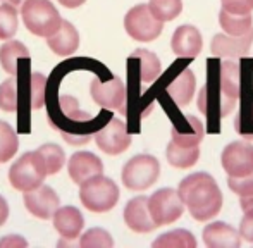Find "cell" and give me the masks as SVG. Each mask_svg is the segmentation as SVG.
<instances>
[{
	"mask_svg": "<svg viewBox=\"0 0 253 248\" xmlns=\"http://www.w3.org/2000/svg\"><path fill=\"white\" fill-rule=\"evenodd\" d=\"M124 222L131 231L140 233V235L157 229V224L150 214V207H148V197L140 195L127 202L124 207Z\"/></svg>",
	"mask_w": 253,
	"mask_h": 248,
	"instance_id": "cell-14",
	"label": "cell"
},
{
	"mask_svg": "<svg viewBox=\"0 0 253 248\" xmlns=\"http://www.w3.org/2000/svg\"><path fill=\"white\" fill-rule=\"evenodd\" d=\"M38 152H40L42 159H43L48 176L57 174V172L64 167V164H66V154H64V150L59 147V145L45 143V145H42V147L38 148Z\"/></svg>",
	"mask_w": 253,
	"mask_h": 248,
	"instance_id": "cell-30",
	"label": "cell"
},
{
	"mask_svg": "<svg viewBox=\"0 0 253 248\" xmlns=\"http://www.w3.org/2000/svg\"><path fill=\"white\" fill-rule=\"evenodd\" d=\"M7 217H9V205H7L5 198L0 197V226L5 224Z\"/></svg>",
	"mask_w": 253,
	"mask_h": 248,
	"instance_id": "cell-40",
	"label": "cell"
},
{
	"mask_svg": "<svg viewBox=\"0 0 253 248\" xmlns=\"http://www.w3.org/2000/svg\"><path fill=\"white\" fill-rule=\"evenodd\" d=\"M166 157L169 165L174 169H190L200 159V148L198 147H181L176 141H170L167 145Z\"/></svg>",
	"mask_w": 253,
	"mask_h": 248,
	"instance_id": "cell-24",
	"label": "cell"
},
{
	"mask_svg": "<svg viewBox=\"0 0 253 248\" xmlns=\"http://www.w3.org/2000/svg\"><path fill=\"white\" fill-rule=\"evenodd\" d=\"M195 88H197L195 74L191 73V69L184 67L166 84V93L176 104V107H186L193 100Z\"/></svg>",
	"mask_w": 253,
	"mask_h": 248,
	"instance_id": "cell-17",
	"label": "cell"
},
{
	"mask_svg": "<svg viewBox=\"0 0 253 248\" xmlns=\"http://www.w3.org/2000/svg\"><path fill=\"white\" fill-rule=\"evenodd\" d=\"M234 129L248 141H253V98H243L234 119Z\"/></svg>",
	"mask_w": 253,
	"mask_h": 248,
	"instance_id": "cell-28",
	"label": "cell"
},
{
	"mask_svg": "<svg viewBox=\"0 0 253 248\" xmlns=\"http://www.w3.org/2000/svg\"><path fill=\"white\" fill-rule=\"evenodd\" d=\"M219 24L227 35H234V37L247 35L253 30V14H233L220 9Z\"/></svg>",
	"mask_w": 253,
	"mask_h": 248,
	"instance_id": "cell-25",
	"label": "cell"
},
{
	"mask_svg": "<svg viewBox=\"0 0 253 248\" xmlns=\"http://www.w3.org/2000/svg\"><path fill=\"white\" fill-rule=\"evenodd\" d=\"M48 176L45 162L40 152H26L9 169V181L17 191H31L43 185V179Z\"/></svg>",
	"mask_w": 253,
	"mask_h": 248,
	"instance_id": "cell-4",
	"label": "cell"
},
{
	"mask_svg": "<svg viewBox=\"0 0 253 248\" xmlns=\"http://www.w3.org/2000/svg\"><path fill=\"white\" fill-rule=\"evenodd\" d=\"M252 43H253V30L248 31L247 35H240V37L219 33L213 37L212 43H210V52L217 59L245 57V55L250 54Z\"/></svg>",
	"mask_w": 253,
	"mask_h": 248,
	"instance_id": "cell-13",
	"label": "cell"
},
{
	"mask_svg": "<svg viewBox=\"0 0 253 248\" xmlns=\"http://www.w3.org/2000/svg\"><path fill=\"white\" fill-rule=\"evenodd\" d=\"M93 138L97 147L107 155H121L131 145V134L127 133L126 124L117 118L110 119L109 124L93 134Z\"/></svg>",
	"mask_w": 253,
	"mask_h": 248,
	"instance_id": "cell-11",
	"label": "cell"
},
{
	"mask_svg": "<svg viewBox=\"0 0 253 248\" xmlns=\"http://www.w3.org/2000/svg\"><path fill=\"white\" fill-rule=\"evenodd\" d=\"M124 30L134 41H153L160 37L164 23L157 19L148 3H140L124 16Z\"/></svg>",
	"mask_w": 253,
	"mask_h": 248,
	"instance_id": "cell-7",
	"label": "cell"
},
{
	"mask_svg": "<svg viewBox=\"0 0 253 248\" xmlns=\"http://www.w3.org/2000/svg\"><path fill=\"white\" fill-rule=\"evenodd\" d=\"M240 235L245 242L253 243V208L245 210L243 219L240 222Z\"/></svg>",
	"mask_w": 253,
	"mask_h": 248,
	"instance_id": "cell-38",
	"label": "cell"
},
{
	"mask_svg": "<svg viewBox=\"0 0 253 248\" xmlns=\"http://www.w3.org/2000/svg\"><path fill=\"white\" fill-rule=\"evenodd\" d=\"M45 90H47V78L40 73H31L28 81V98L33 111H38L45 105Z\"/></svg>",
	"mask_w": 253,
	"mask_h": 248,
	"instance_id": "cell-32",
	"label": "cell"
},
{
	"mask_svg": "<svg viewBox=\"0 0 253 248\" xmlns=\"http://www.w3.org/2000/svg\"><path fill=\"white\" fill-rule=\"evenodd\" d=\"M220 9L233 14H252L253 12V0H220Z\"/></svg>",
	"mask_w": 253,
	"mask_h": 248,
	"instance_id": "cell-37",
	"label": "cell"
},
{
	"mask_svg": "<svg viewBox=\"0 0 253 248\" xmlns=\"http://www.w3.org/2000/svg\"><path fill=\"white\" fill-rule=\"evenodd\" d=\"M80 245L83 248H110L114 247V240L105 229L91 228L81 236Z\"/></svg>",
	"mask_w": 253,
	"mask_h": 248,
	"instance_id": "cell-35",
	"label": "cell"
},
{
	"mask_svg": "<svg viewBox=\"0 0 253 248\" xmlns=\"http://www.w3.org/2000/svg\"><path fill=\"white\" fill-rule=\"evenodd\" d=\"M91 98L97 105L109 111H121L126 114V86L124 81L117 76H112L109 81L95 78L90 84Z\"/></svg>",
	"mask_w": 253,
	"mask_h": 248,
	"instance_id": "cell-10",
	"label": "cell"
},
{
	"mask_svg": "<svg viewBox=\"0 0 253 248\" xmlns=\"http://www.w3.org/2000/svg\"><path fill=\"white\" fill-rule=\"evenodd\" d=\"M23 200L24 207L38 219H52L60 205V200L55 191L45 185L23 193Z\"/></svg>",
	"mask_w": 253,
	"mask_h": 248,
	"instance_id": "cell-12",
	"label": "cell"
},
{
	"mask_svg": "<svg viewBox=\"0 0 253 248\" xmlns=\"http://www.w3.org/2000/svg\"><path fill=\"white\" fill-rule=\"evenodd\" d=\"M153 248H197V238L188 229H172L160 235L152 243Z\"/></svg>",
	"mask_w": 253,
	"mask_h": 248,
	"instance_id": "cell-26",
	"label": "cell"
},
{
	"mask_svg": "<svg viewBox=\"0 0 253 248\" xmlns=\"http://www.w3.org/2000/svg\"><path fill=\"white\" fill-rule=\"evenodd\" d=\"M220 164L231 178H243L253 172V145L248 140H238L224 147Z\"/></svg>",
	"mask_w": 253,
	"mask_h": 248,
	"instance_id": "cell-9",
	"label": "cell"
},
{
	"mask_svg": "<svg viewBox=\"0 0 253 248\" xmlns=\"http://www.w3.org/2000/svg\"><path fill=\"white\" fill-rule=\"evenodd\" d=\"M148 5L157 19H160L162 23L174 21L183 12V0H150Z\"/></svg>",
	"mask_w": 253,
	"mask_h": 248,
	"instance_id": "cell-33",
	"label": "cell"
},
{
	"mask_svg": "<svg viewBox=\"0 0 253 248\" xmlns=\"http://www.w3.org/2000/svg\"><path fill=\"white\" fill-rule=\"evenodd\" d=\"M133 61L138 62V76H140L141 83H152L162 73V64L160 59L157 57L153 52L145 50V48H138L131 55Z\"/></svg>",
	"mask_w": 253,
	"mask_h": 248,
	"instance_id": "cell-23",
	"label": "cell"
},
{
	"mask_svg": "<svg viewBox=\"0 0 253 248\" xmlns=\"http://www.w3.org/2000/svg\"><path fill=\"white\" fill-rule=\"evenodd\" d=\"M47 45L53 54L60 55V57H67L80 48V33L69 21H62V26L59 28V31L47 38Z\"/></svg>",
	"mask_w": 253,
	"mask_h": 248,
	"instance_id": "cell-21",
	"label": "cell"
},
{
	"mask_svg": "<svg viewBox=\"0 0 253 248\" xmlns=\"http://www.w3.org/2000/svg\"><path fill=\"white\" fill-rule=\"evenodd\" d=\"M241 66L233 61L207 62V83L198 93V111L203 114L207 131L219 133L220 119L236 109L241 98Z\"/></svg>",
	"mask_w": 253,
	"mask_h": 248,
	"instance_id": "cell-1",
	"label": "cell"
},
{
	"mask_svg": "<svg viewBox=\"0 0 253 248\" xmlns=\"http://www.w3.org/2000/svg\"><path fill=\"white\" fill-rule=\"evenodd\" d=\"M84 2H86V0H59V3H62L67 9H76V7L83 5Z\"/></svg>",
	"mask_w": 253,
	"mask_h": 248,
	"instance_id": "cell-41",
	"label": "cell"
},
{
	"mask_svg": "<svg viewBox=\"0 0 253 248\" xmlns=\"http://www.w3.org/2000/svg\"><path fill=\"white\" fill-rule=\"evenodd\" d=\"M67 171L69 176L76 185H83L88 179L95 178V176L103 174V164L102 161L91 152H76L73 157L69 159L67 164Z\"/></svg>",
	"mask_w": 253,
	"mask_h": 248,
	"instance_id": "cell-16",
	"label": "cell"
},
{
	"mask_svg": "<svg viewBox=\"0 0 253 248\" xmlns=\"http://www.w3.org/2000/svg\"><path fill=\"white\" fill-rule=\"evenodd\" d=\"M148 207H150V214L157 228H160V226L176 222L183 215L186 205L179 197L177 190L162 188V190L155 191L152 197H148Z\"/></svg>",
	"mask_w": 253,
	"mask_h": 248,
	"instance_id": "cell-8",
	"label": "cell"
},
{
	"mask_svg": "<svg viewBox=\"0 0 253 248\" xmlns=\"http://www.w3.org/2000/svg\"><path fill=\"white\" fill-rule=\"evenodd\" d=\"M53 228L64 240H78L83 231L84 219L80 208L76 207H59L52 217Z\"/></svg>",
	"mask_w": 253,
	"mask_h": 248,
	"instance_id": "cell-19",
	"label": "cell"
},
{
	"mask_svg": "<svg viewBox=\"0 0 253 248\" xmlns=\"http://www.w3.org/2000/svg\"><path fill=\"white\" fill-rule=\"evenodd\" d=\"M24 59H30V50L21 41L10 40L0 47V64L3 71L9 73L10 76H17L19 61H24Z\"/></svg>",
	"mask_w": 253,
	"mask_h": 248,
	"instance_id": "cell-22",
	"label": "cell"
},
{
	"mask_svg": "<svg viewBox=\"0 0 253 248\" xmlns=\"http://www.w3.org/2000/svg\"><path fill=\"white\" fill-rule=\"evenodd\" d=\"M160 176V164L153 155L140 154L124 164L123 167V185L131 191H145L155 185Z\"/></svg>",
	"mask_w": 253,
	"mask_h": 248,
	"instance_id": "cell-6",
	"label": "cell"
},
{
	"mask_svg": "<svg viewBox=\"0 0 253 248\" xmlns=\"http://www.w3.org/2000/svg\"><path fill=\"white\" fill-rule=\"evenodd\" d=\"M0 247L2 248H5V247L21 248V247H28V242L24 238H21L19 235H10V236H5V238L0 240Z\"/></svg>",
	"mask_w": 253,
	"mask_h": 248,
	"instance_id": "cell-39",
	"label": "cell"
},
{
	"mask_svg": "<svg viewBox=\"0 0 253 248\" xmlns=\"http://www.w3.org/2000/svg\"><path fill=\"white\" fill-rule=\"evenodd\" d=\"M227 186L233 193H236L240 197V205L241 208L248 210L253 208V172L243 178H231L227 179Z\"/></svg>",
	"mask_w": 253,
	"mask_h": 248,
	"instance_id": "cell-29",
	"label": "cell"
},
{
	"mask_svg": "<svg viewBox=\"0 0 253 248\" xmlns=\"http://www.w3.org/2000/svg\"><path fill=\"white\" fill-rule=\"evenodd\" d=\"M205 134V127L195 116H181L179 121H174L170 136L181 147H198Z\"/></svg>",
	"mask_w": 253,
	"mask_h": 248,
	"instance_id": "cell-20",
	"label": "cell"
},
{
	"mask_svg": "<svg viewBox=\"0 0 253 248\" xmlns=\"http://www.w3.org/2000/svg\"><path fill=\"white\" fill-rule=\"evenodd\" d=\"M60 104V111H62V114L66 116L67 119H73V121H90V114H86V112H83L80 107H78V102L74 100L73 97H69V95H62L59 100Z\"/></svg>",
	"mask_w": 253,
	"mask_h": 248,
	"instance_id": "cell-36",
	"label": "cell"
},
{
	"mask_svg": "<svg viewBox=\"0 0 253 248\" xmlns=\"http://www.w3.org/2000/svg\"><path fill=\"white\" fill-rule=\"evenodd\" d=\"M19 76H12L9 80L2 81V84H0V107H2V111L16 112L19 109Z\"/></svg>",
	"mask_w": 253,
	"mask_h": 248,
	"instance_id": "cell-27",
	"label": "cell"
},
{
	"mask_svg": "<svg viewBox=\"0 0 253 248\" xmlns=\"http://www.w3.org/2000/svg\"><path fill=\"white\" fill-rule=\"evenodd\" d=\"M21 17L28 31L42 38L55 35L64 21L50 0H26L21 5Z\"/></svg>",
	"mask_w": 253,
	"mask_h": 248,
	"instance_id": "cell-3",
	"label": "cell"
},
{
	"mask_svg": "<svg viewBox=\"0 0 253 248\" xmlns=\"http://www.w3.org/2000/svg\"><path fill=\"white\" fill-rule=\"evenodd\" d=\"M179 197L190 210L191 217L198 222L213 219L222 208V193L215 179L207 172H193L186 176L177 186Z\"/></svg>",
	"mask_w": 253,
	"mask_h": 248,
	"instance_id": "cell-2",
	"label": "cell"
},
{
	"mask_svg": "<svg viewBox=\"0 0 253 248\" xmlns=\"http://www.w3.org/2000/svg\"><path fill=\"white\" fill-rule=\"evenodd\" d=\"M170 48L179 59H195L203 48V38L198 28L191 24H181L176 28L170 40Z\"/></svg>",
	"mask_w": 253,
	"mask_h": 248,
	"instance_id": "cell-15",
	"label": "cell"
},
{
	"mask_svg": "<svg viewBox=\"0 0 253 248\" xmlns=\"http://www.w3.org/2000/svg\"><path fill=\"white\" fill-rule=\"evenodd\" d=\"M203 243L209 248H240L241 235L226 222H210L203 229Z\"/></svg>",
	"mask_w": 253,
	"mask_h": 248,
	"instance_id": "cell-18",
	"label": "cell"
},
{
	"mask_svg": "<svg viewBox=\"0 0 253 248\" xmlns=\"http://www.w3.org/2000/svg\"><path fill=\"white\" fill-rule=\"evenodd\" d=\"M19 140H17L16 131L10 127V124L0 121V164L7 162L16 155Z\"/></svg>",
	"mask_w": 253,
	"mask_h": 248,
	"instance_id": "cell-31",
	"label": "cell"
},
{
	"mask_svg": "<svg viewBox=\"0 0 253 248\" xmlns=\"http://www.w3.org/2000/svg\"><path fill=\"white\" fill-rule=\"evenodd\" d=\"M80 200L83 207L90 212L103 214L112 210L119 202V186L103 174L95 176L81 185Z\"/></svg>",
	"mask_w": 253,
	"mask_h": 248,
	"instance_id": "cell-5",
	"label": "cell"
},
{
	"mask_svg": "<svg viewBox=\"0 0 253 248\" xmlns=\"http://www.w3.org/2000/svg\"><path fill=\"white\" fill-rule=\"evenodd\" d=\"M7 2H9V3H12V5H23V3L24 2H26V0H7Z\"/></svg>",
	"mask_w": 253,
	"mask_h": 248,
	"instance_id": "cell-42",
	"label": "cell"
},
{
	"mask_svg": "<svg viewBox=\"0 0 253 248\" xmlns=\"http://www.w3.org/2000/svg\"><path fill=\"white\" fill-rule=\"evenodd\" d=\"M17 33L16 5L5 2L0 5V40H10Z\"/></svg>",
	"mask_w": 253,
	"mask_h": 248,
	"instance_id": "cell-34",
	"label": "cell"
}]
</instances>
